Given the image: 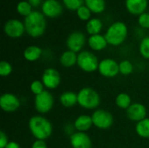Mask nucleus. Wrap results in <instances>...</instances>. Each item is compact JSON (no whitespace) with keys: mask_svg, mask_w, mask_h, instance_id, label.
I'll list each match as a JSON object with an SVG mask.
<instances>
[{"mask_svg":"<svg viewBox=\"0 0 149 148\" xmlns=\"http://www.w3.org/2000/svg\"><path fill=\"white\" fill-rule=\"evenodd\" d=\"M78 54L72 51L67 50L64 51L59 57V63L63 67L71 68L77 65Z\"/></svg>","mask_w":149,"mask_h":148,"instance_id":"nucleus-19","label":"nucleus"},{"mask_svg":"<svg viewBox=\"0 0 149 148\" xmlns=\"http://www.w3.org/2000/svg\"><path fill=\"white\" fill-rule=\"evenodd\" d=\"M17 11L21 16H24L26 17L33 10H32V6L30 4V3L28 1H20L17 4Z\"/></svg>","mask_w":149,"mask_h":148,"instance_id":"nucleus-26","label":"nucleus"},{"mask_svg":"<svg viewBox=\"0 0 149 148\" xmlns=\"http://www.w3.org/2000/svg\"><path fill=\"white\" fill-rule=\"evenodd\" d=\"M41 81L43 82L45 88L48 90H54L59 86L61 83V76L58 70L52 67H49L43 72Z\"/></svg>","mask_w":149,"mask_h":148,"instance_id":"nucleus-8","label":"nucleus"},{"mask_svg":"<svg viewBox=\"0 0 149 148\" xmlns=\"http://www.w3.org/2000/svg\"><path fill=\"white\" fill-rule=\"evenodd\" d=\"M4 33L11 38H18L25 32L24 24L18 19H10L3 26Z\"/></svg>","mask_w":149,"mask_h":148,"instance_id":"nucleus-12","label":"nucleus"},{"mask_svg":"<svg viewBox=\"0 0 149 148\" xmlns=\"http://www.w3.org/2000/svg\"><path fill=\"white\" fill-rule=\"evenodd\" d=\"M28 126L31 135L36 140H45L51 137L53 132L52 124L43 115L32 116L29 120Z\"/></svg>","mask_w":149,"mask_h":148,"instance_id":"nucleus-1","label":"nucleus"},{"mask_svg":"<svg viewBox=\"0 0 149 148\" xmlns=\"http://www.w3.org/2000/svg\"><path fill=\"white\" fill-rule=\"evenodd\" d=\"M127 33L128 30L126 24L123 22H115L107 28L104 36L108 44L113 46H119L122 44L127 39Z\"/></svg>","mask_w":149,"mask_h":148,"instance_id":"nucleus-3","label":"nucleus"},{"mask_svg":"<svg viewBox=\"0 0 149 148\" xmlns=\"http://www.w3.org/2000/svg\"><path fill=\"white\" fill-rule=\"evenodd\" d=\"M138 23L141 28L149 29V13L144 12L140 15L138 18Z\"/></svg>","mask_w":149,"mask_h":148,"instance_id":"nucleus-33","label":"nucleus"},{"mask_svg":"<svg viewBox=\"0 0 149 148\" xmlns=\"http://www.w3.org/2000/svg\"><path fill=\"white\" fill-rule=\"evenodd\" d=\"M120 73L123 76H128L134 72V65L131 61L125 59L119 63Z\"/></svg>","mask_w":149,"mask_h":148,"instance_id":"nucleus-27","label":"nucleus"},{"mask_svg":"<svg viewBox=\"0 0 149 148\" xmlns=\"http://www.w3.org/2000/svg\"><path fill=\"white\" fill-rule=\"evenodd\" d=\"M77 16L82 21H89L91 19L92 11L86 5H82L80 8H79L77 10Z\"/></svg>","mask_w":149,"mask_h":148,"instance_id":"nucleus-29","label":"nucleus"},{"mask_svg":"<svg viewBox=\"0 0 149 148\" xmlns=\"http://www.w3.org/2000/svg\"><path fill=\"white\" fill-rule=\"evenodd\" d=\"M31 148H47V144L45 140H36Z\"/></svg>","mask_w":149,"mask_h":148,"instance_id":"nucleus-35","label":"nucleus"},{"mask_svg":"<svg viewBox=\"0 0 149 148\" xmlns=\"http://www.w3.org/2000/svg\"><path fill=\"white\" fill-rule=\"evenodd\" d=\"M43 51L38 45H30L24 51V58L28 62H35L42 56Z\"/></svg>","mask_w":149,"mask_h":148,"instance_id":"nucleus-21","label":"nucleus"},{"mask_svg":"<svg viewBox=\"0 0 149 148\" xmlns=\"http://www.w3.org/2000/svg\"><path fill=\"white\" fill-rule=\"evenodd\" d=\"M5 148H21V146L16 141H9Z\"/></svg>","mask_w":149,"mask_h":148,"instance_id":"nucleus-37","label":"nucleus"},{"mask_svg":"<svg viewBox=\"0 0 149 148\" xmlns=\"http://www.w3.org/2000/svg\"><path fill=\"white\" fill-rule=\"evenodd\" d=\"M20 106L21 101L19 98L13 93L5 92L0 97V107L5 113H14L19 109Z\"/></svg>","mask_w":149,"mask_h":148,"instance_id":"nucleus-11","label":"nucleus"},{"mask_svg":"<svg viewBox=\"0 0 149 148\" xmlns=\"http://www.w3.org/2000/svg\"><path fill=\"white\" fill-rule=\"evenodd\" d=\"M135 132L138 136L143 139L149 138V118H146L138 123L135 126Z\"/></svg>","mask_w":149,"mask_h":148,"instance_id":"nucleus-23","label":"nucleus"},{"mask_svg":"<svg viewBox=\"0 0 149 148\" xmlns=\"http://www.w3.org/2000/svg\"><path fill=\"white\" fill-rule=\"evenodd\" d=\"M32 7H38L41 4L42 0H27Z\"/></svg>","mask_w":149,"mask_h":148,"instance_id":"nucleus-38","label":"nucleus"},{"mask_svg":"<svg viewBox=\"0 0 149 148\" xmlns=\"http://www.w3.org/2000/svg\"><path fill=\"white\" fill-rule=\"evenodd\" d=\"M60 104L66 108H71L78 104V94L72 91H66L59 96Z\"/></svg>","mask_w":149,"mask_h":148,"instance_id":"nucleus-20","label":"nucleus"},{"mask_svg":"<svg viewBox=\"0 0 149 148\" xmlns=\"http://www.w3.org/2000/svg\"><path fill=\"white\" fill-rule=\"evenodd\" d=\"M25 32L31 38L41 37L46 29L45 16L38 10H33L24 21Z\"/></svg>","mask_w":149,"mask_h":148,"instance_id":"nucleus-2","label":"nucleus"},{"mask_svg":"<svg viewBox=\"0 0 149 148\" xmlns=\"http://www.w3.org/2000/svg\"><path fill=\"white\" fill-rule=\"evenodd\" d=\"M132 104V98L126 92H120L115 98V105L120 109L127 110Z\"/></svg>","mask_w":149,"mask_h":148,"instance_id":"nucleus-24","label":"nucleus"},{"mask_svg":"<svg viewBox=\"0 0 149 148\" xmlns=\"http://www.w3.org/2000/svg\"><path fill=\"white\" fill-rule=\"evenodd\" d=\"M8 143H9V139H8L7 134L3 131H1L0 132V148H5Z\"/></svg>","mask_w":149,"mask_h":148,"instance_id":"nucleus-34","label":"nucleus"},{"mask_svg":"<svg viewBox=\"0 0 149 148\" xmlns=\"http://www.w3.org/2000/svg\"><path fill=\"white\" fill-rule=\"evenodd\" d=\"M103 27V24L100 19L99 18H91L89 21H87V24L86 25V29L88 34L90 36L100 34Z\"/></svg>","mask_w":149,"mask_h":148,"instance_id":"nucleus-22","label":"nucleus"},{"mask_svg":"<svg viewBox=\"0 0 149 148\" xmlns=\"http://www.w3.org/2000/svg\"><path fill=\"white\" fill-rule=\"evenodd\" d=\"M127 111V118L131 120V121H134V122H136L138 123L139 121L144 120L147 118V114H148V110H147V107L141 104V103H139V102H135V103H133L129 108Z\"/></svg>","mask_w":149,"mask_h":148,"instance_id":"nucleus-13","label":"nucleus"},{"mask_svg":"<svg viewBox=\"0 0 149 148\" xmlns=\"http://www.w3.org/2000/svg\"><path fill=\"white\" fill-rule=\"evenodd\" d=\"M126 7L133 15H141L148 8V0H126Z\"/></svg>","mask_w":149,"mask_h":148,"instance_id":"nucleus-17","label":"nucleus"},{"mask_svg":"<svg viewBox=\"0 0 149 148\" xmlns=\"http://www.w3.org/2000/svg\"><path fill=\"white\" fill-rule=\"evenodd\" d=\"M65 133L67 134V135H69V137L71 136V135H72L75 132H76V130H75V127H74V125L72 124H67L65 126Z\"/></svg>","mask_w":149,"mask_h":148,"instance_id":"nucleus-36","label":"nucleus"},{"mask_svg":"<svg viewBox=\"0 0 149 148\" xmlns=\"http://www.w3.org/2000/svg\"><path fill=\"white\" fill-rule=\"evenodd\" d=\"M98 72L104 78H115L120 73L119 63L113 58H104L100 61Z\"/></svg>","mask_w":149,"mask_h":148,"instance_id":"nucleus-9","label":"nucleus"},{"mask_svg":"<svg viewBox=\"0 0 149 148\" xmlns=\"http://www.w3.org/2000/svg\"><path fill=\"white\" fill-rule=\"evenodd\" d=\"M85 5H86L90 10L93 13H102L106 9L105 0H85Z\"/></svg>","mask_w":149,"mask_h":148,"instance_id":"nucleus-25","label":"nucleus"},{"mask_svg":"<svg viewBox=\"0 0 149 148\" xmlns=\"http://www.w3.org/2000/svg\"><path fill=\"white\" fill-rule=\"evenodd\" d=\"M30 90L31 93L37 96L45 91V85L41 80H33L30 85Z\"/></svg>","mask_w":149,"mask_h":148,"instance_id":"nucleus-30","label":"nucleus"},{"mask_svg":"<svg viewBox=\"0 0 149 148\" xmlns=\"http://www.w3.org/2000/svg\"><path fill=\"white\" fill-rule=\"evenodd\" d=\"M73 125H74L76 132L86 133L93 126L92 116L87 115V114H81L75 119Z\"/></svg>","mask_w":149,"mask_h":148,"instance_id":"nucleus-16","label":"nucleus"},{"mask_svg":"<svg viewBox=\"0 0 149 148\" xmlns=\"http://www.w3.org/2000/svg\"><path fill=\"white\" fill-rule=\"evenodd\" d=\"M78 105L86 110H96L100 104V96L96 90L91 87H84L79 91Z\"/></svg>","mask_w":149,"mask_h":148,"instance_id":"nucleus-4","label":"nucleus"},{"mask_svg":"<svg viewBox=\"0 0 149 148\" xmlns=\"http://www.w3.org/2000/svg\"><path fill=\"white\" fill-rule=\"evenodd\" d=\"M93 126L100 130L109 129L113 124V114L105 109H96L92 114Z\"/></svg>","mask_w":149,"mask_h":148,"instance_id":"nucleus-7","label":"nucleus"},{"mask_svg":"<svg viewBox=\"0 0 149 148\" xmlns=\"http://www.w3.org/2000/svg\"><path fill=\"white\" fill-rule=\"evenodd\" d=\"M86 43V35L79 31H72L66 39V47L68 50L72 51L76 53L82 51L85 44Z\"/></svg>","mask_w":149,"mask_h":148,"instance_id":"nucleus-10","label":"nucleus"},{"mask_svg":"<svg viewBox=\"0 0 149 148\" xmlns=\"http://www.w3.org/2000/svg\"><path fill=\"white\" fill-rule=\"evenodd\" d=\"M54 106V97L51 92L45 90L42 93L35 96L34 99V107L35 110L40 113V115L46 114L53 108Z\"/></svg>","mask_w":149,"mask_h":148,"instance_id":"nucleus-6","label":"nucleus"},{"mask_svg":"<svg viewBox=\"0 0 149 148\" xmlns=\"http://www.w3.org/2000/svg\"><path fill=\"white\" fill-rule=\"evenodd\" d=\"M70 144L72 148H92L91 137L86 133L75 132L70 136Z\"/></svg>","mask_w":149,"mask_h":148,"instance_id":"nucleus-15","label":"nucleus"},{"mask_svg":"<svg viewBox=\"0 0 149 148\" xmlns=\"http://www.w3.org/2000/svg\"><path fill=\"white\" fill-rule=\"evenodd\" d=\"M12 65L10 62L3 60L0 62V75L2 77H8L12 72Z\"/></svg>","mask_w":149,"mask_h":148,"instance_id":"nucleus-31","label":"nucleus"},{"mask_svg":"<svg viewBox=\"0 0 149 148\" xmlns=\"http://www.w3.org/2000/svg\"><path fill=\"white\" fill-rule=\"evenodd\" d=\"M139 51L142 58L149 59V37H145L141 39L139 45Z\"/></svg>","mask_w":149,"mask_h":148,"instance_id":"nucleus-28","label":"nucleus"},{"mask_svg":"<svg viewBox=\"0 0 149 148\" xmlns=\"http://www.w3.org/2000/svg\"><path fill=\"white\" fill-rule=\"evenodd\" d=\"M100 61L97 56L89 51H82L78 53V62L77 65L85 72H94L98 71Z\"/></svg>","mask_w":149,"mask_h":148,"instance_id":"nucleus-5","label":"nucleus"},{"mask_svg":"<svg viewBox=\"0 0 149 148\" xmlns=\"http://www.w3.org/2000/svg\"><path fill=\"white\" fill-rule=\"evenodd\" d=\"M85 0H63L65 6L71 10H77L82 5H84Z\"/></svg>","mask_w":149,"mask_h":148,"instance_id":"nucleus-32","label":"nucleus"},{"mask_svg":"<svg viewBox=\"0 0 149 148\" xmlns=\"http://www.w3.org/2000/svg\"><path fill=\"white\" fill-rule=\"evenodd\" d=\"M87 44L89 47L93 51H100L104 50L108 44L105 36L101 34L90 36L87 39Z\"/></svg>","mask_w":149,"mask_h":148,"instance_id":"nucleus-18","label":"nucleus"},{"mask_svg":"<svg viewBox=\"0 0 149 148\" xmlns=\"http://www.w3.org/2000/svg\"><path fill=\"white\" fill-rule=\"evenodd\" d=\"M62 4L58 0H45L42 3V13L47 17H58L62 14Z\"/></svg>","mask_w":149,"mask_h":148,"instance_id":"nucleus-14","label":"nucleus"}]
</instances>
